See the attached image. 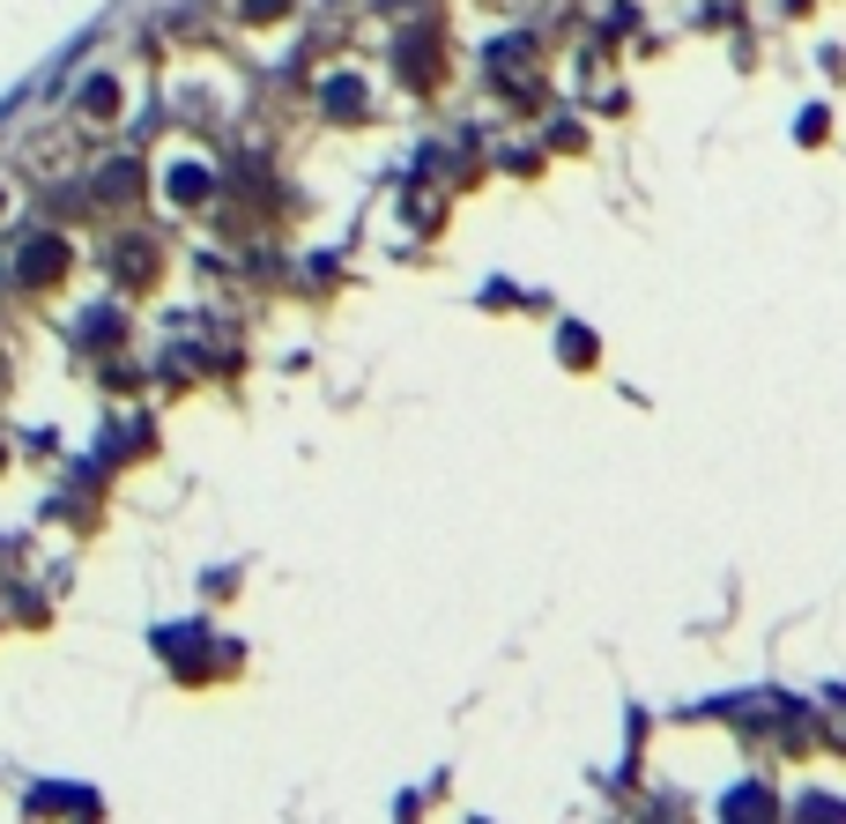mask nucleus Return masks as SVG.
<instances>
[{"instance_id":"nucleus-1","label":"nucleus","mask_w":846,"mask_h":824,"mask_svg":"<svg viewBox=\"0 0 846 824\" xmlns=\"http://www.w3.org/2000/svg\"><path fill=\"white\" fill-rule=\"evenodd\" d=\"M200 186H208V172H172V194L178 200H200Z\"/></svg>"}]
</instances>
